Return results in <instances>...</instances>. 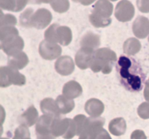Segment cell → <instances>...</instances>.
<instances>
[{
  "label": "cell",
  "instance_id": "1",
  "mask_svg": "<svg viewBox=\"0 0 149 139\" xmlns=\"http://www.w3.org/2000/svg\"><path fill=\"white\" fill-rule=\"evenodd\" d=\"M118 79L121 84L130 92H138L143 89L146 75L136 59L121 56L116 65Z\"/></svg>",
  "mask_w": 149,
  "mask_h": 139
},
{
  "label": "cell",
  "instance_id": "2",
  "mask_svg": "<svg viewBox=\"0 0 149 139\" xmlns=\"http://www.w3.org/2000/svg\"><path fill=\"white\" fill-rule=\"evenodd\" d=\"M116 59V54L113 50L109 48H100L95 52L90 67L94 72L101 71L103 74H109Z\"/></svg>",
  "mask_w": 149,
  "mask_h": 139
},
{
  "label": "cell",
  "instance_id": "3",
  "mask_svg": "<svg viewBox=\"0 0 149 139\" xmlns=\"http://www.w3.org/2000/svg\"><path fill=\"white\" fill-rule=\"evenodd\" d=\"M113 6L109 0H97L90 14V21L95 28H105L111 23Z\"/></svg>",
  "mask_w": 149,
  "mask_h": 139
},
{
  "label": "cell",
  "instance_id": "4",
  "mask_svg": "<svg viewBox=\"0 0 149 139\" xmlns=\"http://www.w3.org/2000/svg\"><path fill=\"white\" fill-rule=\"evenodd\" d=\"M26 83V77L9 66L0 67V86L6 88L11 85H23Z\"/></svg>",
  "mask_w": 149,
  "mask_h": 139
},
{
  "label": "cell",
  "instance_id": "5",
  "mask_svg": "<svg viewBox=\"0 0 149 139\" xmlns=\"http://www.w3.org/2000/svg\"><path fill=\"white\" fill-rule=\"evenodd\" d=\"M105 119L101 117L87 118L86 126L79 139H97L99 133L103 130Z\"/></svg>",
  "mask_w": 149,
  "mask_h": 139
},
{
  "label": "cell",
  "instance_id": "6",
  "mask_svg": "<svg viewBox=\"0 0 149 139\" xmlns=\"http://www.w3.org/2000/svg\"><path fill=\"white\" fill-rule=\"evenodd\" d=\"M53 119V117L46 114L39 117L35 127L36 139H55L51 132V125Z\"/></svg>",
  "mask_w": 149,
  "mask_h": 139
},
{
  "label": "cell",
  "instance_id": "7",
  "mask_svg": "<svg viewBox=\"0 0 149 139\" xmlns=\"http://www.w3.org/2000/svg\"><path fill=\"white\" fill-rule=\"evenodd\" d=\"M135 7L128 0H121L115 8V17L119 21L125 23L130 21L135 15Z\"/></svg>",
  "mask_w": 149,
  "mask_h": 139
},
{
  "label": "cell",
  "instance_id": "8",
  "mask_svg": "<svg viewBox=\"0 0 149 139\" xmlns=\"http://www.w3.org/2000/svg\"><path fill=\"white\" fill-rule=\"evenodd\" d=\"M40 56L47 60H53L60 57L62 54V49L58 44L55 43L42 41L39 46Z\"/></svg>",
  "mask_w": 149,
  "mask_h": 139
},
{
  "label": "cell",
  "instance_id": "9",
  "mask_svg": "<svg viewBox=\"0 0 149 139\" xmlns=\"http://www.w3.org/2000/svg\"><path fill=\"white\" fill-rule=\"evenodd\" d=\"M52 19V14L49 10L45 8L38 9L33 13L32 17V28H35L39 30L45 28L51 23Z\"/></svg>",
  "mask_w": 149,
  "mask_h": 139
},
{
  "label": "cell",
  "instance_id": "10",
  "mask_svg": "<svg viewBox=\"0 0 149 139\" xmlns=\"http://www.w3.org/2000/svg\"><path fill=\"white\" fill-rule=\"evenodd\" d=\"M0 46L3 52L10 56L22 52L24 48V41L20 36H17L7 41L1 42Z\"/></svg>",
  "mask_w": 149,
  "mask_h": 139
},
{
  "label": "cell",
  "instance_id": "11",
  "mask_svg": "<svg viewBox=\"0 0 149 139\" xmlns=\"http://www.w3.org/2000/svg\"><path fill=\"white\" fill-rule=\"evenodd\" d=\"M95 50L81 47L75 56V62L79 68L85 70L90 67Z\"/></svg>",
  "mask_w": 149,
  "mask_h": 139
},
{
  "label": "cell",
  "instance_id": "12",
  "mask_svg": "<svg viewBox=\"0 0 149 139\" xmlns=\"http://www.w3.org/2000/svg\"><path fill=\"white\" fill-rule=\"evenodd\" d=\"M55 68L56 72L60 75L66 76L74 72L75 64L71 56H62L55 62Z\"/></svg>",
  "mask_w": 149,
  "mask_h": 139
},
{
  "label": "cell",
  "instance_id": "13",
  "mask_svg": "<svg viewBox=\"0 0 149 139\" xmlns=\"http://www.w3.org/2000/svg\"><path fill=\"white\" fill-rule=\"evenodd\" d=\"M132 32L138 39H145L149 35V20L144 16H138L132 24Z\"/></svg>",
  "mask_w": 149,
  "mask_h": 139
},
{
  "label": "cell",
  "instance_id": "14",
  "mask_svg": "<svg viewBox=\"0 0 149 139\" xmlns=\"http://www.w3.org/2000/svg\"><path fill=\"white\" fill-rule=\"evenodd\" d=\"M71 121V119L61 118V117L54 118L52 125H51L52 134L55 138L59 137V136H63L69 128Z\"/></svg>",
  "mask_w": 149,
  "mask_h": 139
},
{
  "label": "cell",
  "instance_id": "15",
  "mask_svg": "<svg viewBox=\"0 0 149 139\" xmlns=\"http://www.w3.org/2000/svg\"><path fill=\"white\" fill-rule=\"evenodd\" d=\"M104 104L97 98H90L86 102L84 106L85 111L93 117H100L104 111Z\"/></svg>",
  "mask_w": 149,
  "mask_h": 139
},
{
  "label": "cell",
  "instance_id": "16",
  "mask_svg": "<svg viewBox=\"0 0 149 139\" xmlns=\"http://www.w3.org/2000/svg\"><path fill=\"white\" fill-rule=\"evenodd\" d=\"M29 61L26 54L23 52H20L8 56L7 64L9 67L18 70L24 68L28 65Z\"/></svg>",
  "mask_w": 149,
  "mask_h": 139
},
{
  "label": "cell",
  "instance_id": "17",
  "mask_svg": "<svg viewBox=\"0 0 149 139\" xmlns=\"http://www.w3.org/2000/svg\"><path fill=\"white\" fill-rule=\"evenodd\" d=\"M39 114L36 109L33 105L29 107L19 118L20 125H23L27 127H31L36 124L39 120Z\"/></svg>",
  "mask_w": 149,
  "mask_h": 139
},
{
  "label": "cell",
  "instance_id": "18",
  "mask_svg": "<svg viewBox=\"0 0 149 139\" xmlns=\"http://www.w3.org/2000/svg\"><path fill=\"white\" fill-rule=\"evenodd\" d=\"M40 109L44 114L49 115L53 118L61 117V114L57 107L55 101L52 98H44L40 103Z\"/></svg>",
  "mask_w": 149,
  "mask_h": 139
},
{
  "label": "cell",
  "instance_id": "19",
  "mask_svg": "<svg viewBox=\"0 0 149 139\" xmlns=\"http://www.w3.org/2000/svg\"><path fill=\"white\" fill-rule=\"evenodd\" d=\"M80 45L81 47L88 48L95 50L97 49L100 45V36L93 32H87L81 38L80 41Z\"/></svg>",
  "mask_w": 149,
  "mask_h": 139
},
{
  "label": "cell",
  "instance_id": "20",
  "mask_svg": "<svg viewBox=\"0 0 149 139\" xmlns=\"http://www.w3.org/2000/svg\"><path fill=\"white\" fill-rule=\"evenodd\" d=\"M82 94V88L77 81H71L66 83L63 88V94L68 98L74 99Z\"/></svg>",
  "mask_w": 149,
  "mask_h": 139
},
{
  "label": "cell",
  "instance_id": "21",
  "mask_svg": "<svg viewBox=\"0 0 149 139\" xmlns=\"http://www.w3.org/2000/svg\"><path fill=\"white\" fill-rule=\"evenodd\" d=\"M57 107L61 114H68L74 109L75 107L74 100L63 95H60L55 100Z\"/></svg>",
  "mask_w": 149,
  "mask_h": 139
},
{
  "label": "cell",
  "instance_id": "22",
  "mask_svg": "<svg viewBox=\"0 0 149 139\" xmlns=\"http://www.w3.org/2000/svg\"><path fill=\"white\" fill-rule=\"evenodd\" d=\"M109 130L113 136H120L125 134L127 130V124L125 119L122 117L113 119L109 122Z\"/></svg>",
  "mask_w": 149,
  "mask_h": 139
},
{
  "label": "cell",
  "instance_id": "23",
  "mask_svg": "<svg viewBox=\"0 0 149 139\" xmlns=\"http://www.w3.org/2000/svg\"><path fill=\"white\" fill-rule=\"evenodd\" d=\"M57 41L62 46H66L72 41V32L67 26L60 25L57 28Z\"/></svg>",
  "mask_w": 149,
  "mask_h": 139
},
{
  "label": "cell",
  "instance_id": "24",
  "mask_svg": "<svg viewBox=\"0 0 149 139\" xmlns=\"http://www.w3.org/2000/svg\"><path fill=\"white\" fill-rule=\"evenodd\" d=\"M141 49V42L135 38H130L127 40L125 41L123 45L124 52L129 56H133L138 54Z\"/></svg>",
  "mask_w": 149,
  "mask_h": 139
},
{
  "label": "cell",
  "instance_id": "25",
  "mask_svg": "<svg viewBox=\"0 0 149 139\" xmlns=\"http://www.w3.org/2000/svg\"><path fill=\"white\" fill-rule=\"evenodd\" d=\"M19 36V32L14 26H4L0 28V41H7L16 36Z\"/></svg>",
  "mask_w": 149,
  "mask_h": 139
},
{
  "label": "cell",
  "instance_id": "26",
  "mask_svg": "<svg viewBox=\"0 0 149 139\" xmlns=\"http://www.w3.org/2000/svg\"><path fill=\"white\" fill-rule=\"evenodd\" d=\"M34 13L32 8H28L20 15V24L22 27L30 28H32L31 20Z\"/></svg>",
  "mask_w": 149,
  "mask_h": 139
},
{
  "label": "cell",
  "instance_id": "27",
  "mask_svg": "<svg viewBox=\"0 0 149 139\" xmlns=\"http://www.w3.org/2000/svg\"><path fill=\"white\" fill-rule=\"evenodd\" d=\"M50 6L56 12L64 13L69 10L70 3L68 0H54Z\"/></svg>",
  "mask_w": 149,
  "mask_h": 139
},
{
  "label": "cell",
  "instance_id": "28",
  "mask_svg": "<svg viewBox=\"0 0 149 139\" xmlns=\"http://www.w3.org/2000/svg\"><path fill=\"white\" fill-rule=\"evenodd\" d=\"M59 26V25L55 23L52 24L45 30V39L47 41L51 42V43H58L57 41V28Z\"/></svg>",
  "mask_w": 149,
  "mask_h": 139
},
{
  "label": "cell",
  "instance_id": "29",
  "mask_svg": "<svg viewBox=\"0 0 149 139\" xmlns=\"http://www.w3.org/2000/svg\"><path fill=\"white\" fill-rule=\"evenodd\" d=\"M73 120H74L76 127H77V136H79L82 133L83 130L85 127L87 118L84 114H78V115L75 116Z\"/></svg>",
  "mask_w": 149,
  "mask_h": 139
},
{
  "label": "cell",
  "instance_id": "30",
  "mask_svg": "<svg viewBox=\"0 0 149 139\" xmlns=\"http://www.w3.org/2000/svg\"><path fill=\"white\" fill-rule=\"evenodd\" d=\"M17 24V19L14 15L11 14H3L1 11L0 17V27L4 26H14Z\"/></svg>",
  "mask_w": 149,
  "mask_h": 139
},
{
  "label": "cell",
  "instance_id": "31",
  "mask_svg": "<svg viewBox=\"0 0 149 139\" xmlns=\"http://www.w3.org/2000/svg\"><path fill=\"white\" fill-rule=\"evenodd\" d=\"M30 131L27 126L20 125L15 130L13 139H26L30 138Z\"/></svg>",
  "mask_w": 149,
  "mask_h": 139
},
{
  "label": "cell",
  "instance_id": "32",
  "mask_svg": "<svg viewBox=\"0 0 149 139\" xmlns=\"http://www.w3.org/2000/svg\"><path fill=\"white\" fill-rule=\"evenodd\" d=\"M138 114L142 119H149V103H142L138 108Z\"/></svg>",
  "mask_w": 149,
  "mask_h": 139
},
{
  "label": "cell",
  "instance_id": "33",
  "mask_svg": "<svg viewBox=\"0 0 149 139\" xmlns=\"http://www.w3.org/2000/svg\"><path fill=\"white\" fill-rule=\"evenodd\" d=\"M0 7L1 10L8 11H15V0H0Z\"/></svg>",
  "mask_w": 149,
  "mask_h": 139
},
{
  "label": "cell",
  "instance_id": "34",
  "mask_svg": "<svg viewBox=\"0 0 149 139\" xmlns=\"http://www.w3.org/2000/svg\"><path fill=\"white\" fill-rule=\"evenodd\" d=\"M138 10L143 13L149 12V0H137Z\"/></svg>",
  "mask_w": 149,
  "mask_h": 139
},
{
  "label": "cell",
  "instance_id": "35",
  "mask_svg": "<svg viewBox=\"0 0 149 139\" xmlns=\"http://www.w3.org/2000/svg\"><path fill=\"white\" fill-rule=\"evenodd\" d=\"M130 139H147V138L143 130H136L132 133Z\"/></svg>",
  "mask_w": 149,
  "mask_h": 139
},
{
  "label": "cell",
  "instance_id": "36",
  "mask_svg": "<svg viewBox=\"0 0 149 139\" xmlns=\"http://www.w3.org/2000/svg\"><path fill=\"white\" fill-rule=\"evenodd\" d=\"M28 1H29V0H15L16 7L15 12L22 11L26 6Z\"/></svg>",
  "mask_w": 149,
  "mask_h": 139
},
{
  "label": "cell",
  "instance_id": "37",
  "mask_svg": "<svg viewBox=\"0 0 149 139\" xmlns=\"http://www.w3.org/2000/svg\"><path fill=\"white\" fill-rule=\"evenodd\" d=\"M97 139H112V138H111L109 133H108V132L106 131V130L103 129V130L100 131V133H99Z\"/></svg>",
  "mask_w": 149,
  "mask_h": 139
},
{
  "label": "cell",
  "instance_id": "38",
  "mask_svg": "<svg viewBox=\"0 0 149 139\" xmlns=\"http://www.w3.org/2000/svg\"><path fill=\"white\" fill-rule=\"evenodd\" d=\"M143 95H144V98H146V100L148 102H149V78L148 81L146 82Z\"/></svg>",
  "mask_w": 149,
  "mask_h": 139
},
{
  "label": "cell",
  "instance_id": "39",
  "mask_svg": "<svg viewBox=\"0 0 149 139\" xmlns=\"http://www.w3.org/2000/svg\"><path fill=\"white\" fill-rule=\"evenodd\" d=\"M30 2L35 3V4H41V3H44V4H48V3H52L54 0H29Z\"/></svg>",
  "mask_w": 149,
  "mask_h": 139
},
{
  "label": "cell",
  "instance_id": "40",
  "mask_svg": "<svg viewBox=\"0 0 149 139\" xmlns=\"http://www.w3.org/2000/svg\"><path fill=\"white\" fill-rule=\"evenodd\" d=\"M96 0H77L78 2L81 3L82 5H84V6L90 5V4H93V3Z\"/></svg>",
  "mask_w": 149,
  "mask_h": 139
},
{
  "label": "cell",
  "instance_id": "41",
  "mask_svg": "<svg viewBox=\"0 0 149 139\" xmlns=\"http://www.w3.org/2000/svg\"><path fill=\"white\" fill-rule=\"evenodd\" d=\"M1 139H9V138H1Z\"/></svg>",
  "mask_w": 149,
  "mask_h": 139
},
{
  "label": "cell",
  "instance_id": "42",
  "mask_svg": "<svg viewBox=\"0 0 149 139\" xmlns=\"http://www.w3.org/2000/svg\"><path fill=\"white\" fill-rule=\"evenodd\" d=\"M111 1H117V0H111Z\"/></svg>",
  "mask_w": 149,
  "mask_h": 139
},
{
  "label": "cell",
  "instance_id": "43",
  "mask_svg": "<svg viewBox=\"0 0 149 139\" xmlns=\"http://www.w3.org/2000/svg\"><path fill=\"white\" fill-rule=\"evenodd\" d=\"M73 1H76V2H78V1H77V0H73Z\"/></svg>",
  "mask_w": 149,
  "mask_h": 139
},
{
  "label": "cell",
  "instance_id": "44",
  "mask_svg": "<svg viewBox=\"0 0 149 139\" xmlns=\"http://www.w3.org/2000/svg\"><path fill=\"white\" fill-rule=\"evenodd\" d=\"M26 139H31V138H26Z\"/></svg>",
  "mask_w": 149,
  "mask_h": 139
},
{
  "label": "cell",
  "instance_id": "45",
  "mask_svg": "<svg viewBox=\"0 0 149 139\" xmlns=\"http://www.w3.org/2000/svg\"><path fill=\"white\" fill-rule=\"evenodd\" d=\"M148 41H149V36H148Z\"/></svg>",
  "mask_w": 149,
  "mask_h": 139
}]
</instances>
